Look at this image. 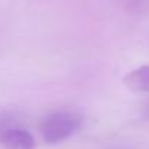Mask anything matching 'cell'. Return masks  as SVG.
Segmentation results:
<instances>
[{"label":"cell","instance_id":"1","mask_svg":"<svg viewBox=\"0 0 149 149\" xmlns=\"http://www.w3.org/2000/svg\"><path fill=\"white\" fill-rule=\"evenodd\" d=\"M81 125V116L74 111H54L41 123V135L49 145L59 143L70 138Z\"/></svg>","mask_w":149,"mask_h":149},{"label":"cell","instance_id":"3","mask_svg":"<svg viewBox=\"0 0 149 149\" xmlns=\"http://www.w3.org/2000/svg\"><path fill=\"white\" fill-rule=\"evenodd\" d=\"M125 86L133 93H148L149 91V65H142L123 78Z\"/></svg>","mask_w":149,"mask_h":149},{"label":"cell","instance_id":"2","mask_svg":"<svg viewBox=\"0 0 149 149\" xmlns=\"http://www.w3.org/2000/svg\"><path fill=\"white\" fill-rule=\"evenodd\" d=\"M0 142L7 149H33L35 139L33 136L23 129H6L0 133Z\"/></svg>","mask_w":149,"mask_h":149}]
</instances>
